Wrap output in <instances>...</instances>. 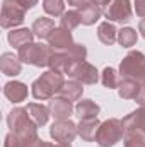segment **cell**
<instances>
[{
  "label": "cell",
  "instance_id": "6",
  "mask_svg": "<svg viewBox=\"0 0 145 147\" xmlns=\"http://www.w3.org/2000/svg\"><path fill=\"white\" fill-rule=\"evenodd\" d=\"M145 69V55L142 51H130L119 65V74L123 79L140 80V75Z\"/></svg>",
  "mask_w": 145,
  "mask_h": 147
},
{
  "label": "cell",
  "instance_id": "37",
  "mask_svg": "<svg viewBox=\"0 0 145 147\" xmlns=\"http://www.w3.org/2000/svg\"><path fill=\"white\" fill-rule=\"evenodd\" d=\"M46 147H72V146H70V144H60V142H58V144H48Z\"/></svg>",
  "mask_w": 145,
  "mask_h": 147
},
{
  "label": "cell",
  "instance_id": "3",
  "mask_svg": "<svg viewBox=\"0 0 145 147\" xmlns=\"http://www.w3.org/2000/svg\"><path fill=\"white\" fill-rule=\"evenodd\" d=\"M7 125L12 134L19 137H36L38 125L31 120L26 108H14L7 115Z\"/></svg>",
  "mask_w": 145,
  "mask_h": 147
},
{
  "label": "cell",
  "instance_id": "13",
  "mask_svg": "<svg viewBox=\"0 0 145 147\" xmlns=\"http://www.w3.org/2000/svg\"><path fill=\"white\" fill-rule=\"evenodd\" d=\"M99 127H101V121H99L97 118H84V120H80V123L77 125L79 137H80L84 142H94Z\"/></svg>",
  "mask_w": 145,
  "mask_h": 147
},
{
  "label": "cell",
  "instance_id": "7",
  "mask_svg": "<svg viewBox=\"0 0 145 147\" xmlns=\"http://www.w3.org/2000/svg\"><path fill=\"white\" fill-rule=\"evenodd\" d=\"M77 135H79L77 125L68 118L67 120H56L50 127V137L60 144H70Z\"/></svg>",
  "mask_w": 145,
  "mask_h": 147
},
{
  "label": "cell",
  "instance_id": "9",
  "mask_svg": "<svg viewBox=\"0 0 145 147\" xmlns=\"http://www.w3.org/2000/svg\"><path fill=\"white\" fill-rule=\"evenodd\" d=\"M67 75L72 77L73 80H79V82L87 84V86H92V84H96V82L99 80V72H97V69H96L92 63L85 62V60L75 62Z\"/></svg>",
  "mask_w": 145,
  "mask_h": 147
},
{
  "label": "cell",
  "instance_id": "15",
  "mask_svg": "<svg viewBox=\"0 0 145 147\" xmlns=\"http://www.w3.org/2000/svg\"><path fill=\"white\" fill-rule=\"evenodd\" d=\"M0 69L3 75H9V77H15L19 75L22 70V62L19 60V57H15L14 53L7 51L0 57Z\"/></svg>",
  "mask_w": 145,
  "mask_h": 147
},
{
  "label": "cell",
  "instance_id": "26",
  "mask_svg": "<svg viewBox=\"0 0 145 147\" xmlns=\"http://www.w3.org/2000/svg\"><path fill=\"white\" fill-rule=\"evenodd\" d=\"M101 82H103V86L104 87H108V89H118L119 87V74L116 72L113 67H106L103 74H101Z\"/></svg>",
  "mask_w": 145,
  "mask_h": 147
},
{
  "label": "cell",
  "instance_id": "22",
  "mask_svg": "<svg viewBox=\"0 0 145 147\" xmlns=\"http://www.w3.org/2000/svg\"><path fill=\"white\" fill-rule=\"evenodd\" d=\"M99 111H101L99 105H96L92 99H82V101H79L75 105V113L79 115L80 120H84V118H97Z\"/></svg>",
  "mask_w": 145,
  "mask_h": 147
},
{
  "label": "cell",
  "instance_id": "24",
  "mask_svg": "<svg viewBox=\"0 0 145 147\" xmlns=\"http://www.w3.org/2000/svg\"><path fill=\"white\" fill-rule=\"evenodd\" d=\"M140 91V82L135 79H123L118 87V94L121 99H135Z\"/></svg>",
  "mask_w": 145,
  "mask_h": 147
},
{
  "label": "cell",
  "instance_id": "36",
  "mask_svg": "<svg viewBox=\"0 0 145 147\" xmlns=\"http://www.w3.org/2000/svg\"><path fill=\"white\" fill-rule=\"evenodd\" d=\"M138 31H140V34L145 38V19L144 21H140V24H138Z\"/></svg>",
  "mask_w": 145,
  "mask_h": 147
},
{
  "label": "cell",
  "instance_id": "32",
  "mask_svg": "<svg viewBox=\"0 0 145 147\" xmlns=\"http://www.w3.org/2000/svg\"><path fill=\"white\" fill-rule=\"evenodd\" d=\"M135 101H137L140 106H145V82H140V91H138Z\"/></svg>",
  "mask_w": 145,
  "mask_h": 147
},
{
  "label": "cell",
  "instance_id": "10",
  "mask_svg": "<svg viewBox=\"0 0 145 147\" xmlns=\"http://www.w3.org/2000/svg\"><path fill=\"white\" fill-rule=\"evenodd\" d=\"M121 123H123L125 134H137L145 137V106H140L137 111L126 115L121 120Z\"/></svg>",
  "mask_w": 145,
  "mask_h": 147
},
{
  "label": "cell",
  "instance_id": "33",
  "mask_svg": "<svg viewBox=\"0 0 145 147\" xmlns=\"http://www.w3.org/2000/svg\"><path fill=\"white\" fill-rule=\"evenodd\" d=\"M67 2H68V5L79 7V9H82V7H85V5L92 3V0H67Z\"/></svg>",
  "mask_w": 145,
  "mask_h": 147
},
{
  "label": "cell",
  "instance_id": "29",
  "mask_svg": "<svg viewBox=\"0 0 145 147\" xmlns=\"http://www.w3.org/2000/svg\"><path fill=\"white\" fill-rule=\"evenodd\" d=\"M43 9H44L46 14H50L53 17H58V16L65 14L63 0H43Z\"/></svg>",
  "mask_w": 145,
  "mask_h": 147
},
{
  "label": "cell",
  "instance_id": "34",
  "mask_svg": "<svg viewBox=\"0 0 145 147\" xmlns=\"http://www.w3.org/2000/svg\"><path fill=\"white\" fill-rule=\"evenodd\" d=\"M17 2L21 3V7H22L24 10H29V9H33V7L38 3V0H17Z\"/></svg>",
  "mask_w": 145,
  "mask_h": 147
},
{
  "label": "cell",
  "instance_id": "23",
  "mask_svg": "<svg viewBox=\"0 0 145 147\" xmlns=\"http://www.w3.org/2000/svg\"><path fill=\"white\" fill-rule=\"evenodd\" d=\"M79 14H80L82 24H85V26H92V24H96V22L99 21V17H101L104 12H103V9L97 7L96 3H89V5L82 7V9L79 10Z\"/></svg>",
  "mask_w": 145,
  "mask_h": 147
},
{
  "label": "cell",
  "instance_id": "11",
  "mask_svg": "<svg viewBox=\"0 0 145 147\" xmlns=\"http://www.w3.org/2000/svg\"><path fill=\"white\" fill-rule=\"evenodd\" d=\"M48 45L55 50V51H67L73 45L72 33L65 28H55L53 33L48 38Z\"/></svg>",
  "mask_w": 145,
  "mask_h": 147
},
{
  "label": "cell",
  "instance_id": "35",
  "mask_svg": "<svg viewBox=\"0 0 145 147\" xmlns=\"http://www.w3.org/2000/svg\"><path fill=\"white\" fill-rule=\"evenodd\" d=\"M111 2H113V0H92V3H96V5L101 7V9H103V7H108Z\"/></svg>",
  "mask_w": 145,
  "mask_h": 147
},
{
  "label": "cell",
  "instance_id": "21",
  "mask_svg": "<svg viewBox=\"0 0 145 147\" xmlns=\"http://www.w3.org/2000/svg\"><path fill=\"white\" fill-rule=\"evenodd\" d=\"M33 33L34 36L39 38V39H48L50 34L53 33L55 29V22L53 19H48V17H38L36 21L33 22Z\"/></svg>",
  "mask_w": 145,
  "mask_h": 147
},
{
  "label": "cell",
  "instance_id": "16",
  "mask_svg": "<svg viewBox=\"0 0 145 147\" xmlns=\"http://www.w3.org/2000/svg\"><path fill=\"white\" fill-rule=\"evenodd\" d=\"M9 43L14 46V48H22L29 43H33V38H34V33L33 29H28V28H21V29H12L9 33Z\"/></svg>",
  "mask_w": 145,
  "mask_h": 147
},
{
  "label": "cell",
  "instance_id": "5",
  "mask_svg": "<svg viewBox=\"0 0 145 147\" xmlns=\"http://www.w3.org/2000/svg\"><path fill=\"white\" fill-rule=\"evenodd\" d=\"M26 10L21 7L17 0H3L2 2V14H0V26L3 29H10L21 26L24 22Z\"/></svg>",
  "mask_w": 145,
  "mask_h": 147
},
{
  "label": "cell",
  "instance_id": "18",
  "mask_svg": "<svg viewBox=\"0 0 145 147\" xmlns=\"http://www.w3.org/2000/svg\"><path fill=\"white\" fill-rule=\"evenodd\" d=\"M75 62L70 60V57L67 55V51H55L51 60H50V70H56L62 74H68V70L72 69V65Z\"/></svg>",
  "mask_w": 145,
  "mask_h": 147
},
{
  "label": "cell",
  "instance_id": "1",
  "mask_svg": "<svg viewBox=\"0 0 145 147\" xmlns=\"http://www.w3.org/2000/svg\"><path fill=\"white\" fill-rule=\"evenodd\" d=\"M65 86V77L62 72L56 70H46L41 74V77H38L31 86V92L36 99H53L55 94H58L62 91V87Z\"/></svg>",
  "mask_w": 145,
  "mask_h": 147
},
{
  "label": "cell",
  "instance_id": "14",
  "mask_svg": "<svg viewBox=\"0 0 145 147\" xmlns=\"http://www.w3.org/2000/svg\"><path fill=\"white\" fill-rule=\"evenodd\" d=\"M48 108H50L51 116L55 120H67L73 111L72 103L68 99H63V98H53V99H50Z\"/></svg>",
  "mask_w": 145,
  "mask_h": 147
},
{
  "label": "cell",
  "instance_id": "27",
  "mask_svg": "<svg viewBox=\"0 0 145 147\" xmlns=\"http://www.w3.org/2000/svg\"><path fill=\"white\" fill-rule=\"evenodd\" d=\"M137 31L133 28H121L118 31V43L123 46V48H130V46H135L137 43Z\"/></svg>",
  "mask_w": 145,
  "mask_h": 147
},
{
  "label": "cell",
  "instance_id": "4",
  "mask_svg": "<svg viewBox=\"0 0 145 147\" xmlns=\"http://www.w3.org/2000/svg\"><path fill=\"white\" fill-rule=\"evenodd\" d=\"M123 137H125V128H123L121 120L109 118V120L101 123V127L97 130V135H96V142L101 147H113Z\"/></svg>",
  "mask_w": 145,
  "mask_h": 147
},
{
  "label": "cell",
  "instance_id": "31",
  "mask_svg": "<svg viewBox=\"0 0 145 147\" xmlns=\"http://www.w3.org/2000/svg\"><path fill=\"white\" fill-rule=\"evenodd\" d=\"M135 12L138 17L145 19V0H135Z\"/></svg>",
  "mask_w": 145,
  "mask_h": 147
},
{
  "label": "cell",
  "instance_id": "38",
  "mask_svg": "<svg viewBox=\"0 0 145 147\" xmlns=\"http://www.w3.org/2000/svg\"><path fill=\"white\" fill-rule=\"evenodd\" d=\"M138 82H145V69H144V72H142V75H140V80Z\"/></svg>",
  "mask_w": 145,
  "mask_h": 147
},
{
  "label": "cell",
  "instance_id": "30",
  "mask_svg": "<svg viewBox=\"0 0 145 147\" xmlns=\"http://www.w3.org/2000/svg\"><path fill=\"white\" fill-rule=\"evenodd\" d=\"M67 55L70 57L72 62H82V60H85V57H87V48H85L84 45L73 43L72 46L67 50Z\"/></svg>",
  "mask_w": 145,
  "mask_h": 147
},
{
  "label": "cell",
  "instance_id": "17",
  "mask_svg": "<svg viewBox=\"0 0 145 147\" xmlns=\"http://www.w3.org/2000/svg\"><path fill=\"white\" fill-rule=\"evenodd\" d=\"M26 110H28V113H29L31 120L36 123L38 127H44V125L48 123L50 116H51V111H50V108H48V106H44V105L29 103Z\"/></svg>",
  "mask_w": 145,
  "mask_h": 147
},
{
  "label": "cell",
  "instance_id": "2",
  "mask_svg": "<svg viewBox=\"0 0 145 147\" xmlns=\"http://www.w3.org/2000/svg\"><path fill=\"white\" fill-rule=\"evenodd\" d=\"M53 53H55V50L50 45L29 43V45L19 48L17 57L22 63H29V65H34V67H48Z\"/></svg>",
  "mask_w": 145,
  "mask_h": 147
},
{
  "label": "cell",
  "instance_id": "28",
  "mask_svg": "<svg viewBox=\"0 0 145 147\" xmlns=\"http://www.w3.org/2000/svg\"><path fill=\"white\" fill-rule=\"evenodd\" d=\"M80 22H82V19H80L79 10H67V12L62 16V19H60V28H65V29L72 31V29H75Z\"/></svg>",
  "mask_w": 145,
  "mask_h": 147
},
{
  "label": "cell",
  "instance_id": "25",
  "mask_svg": "<svg viewBox=\"0 0 145 147\" xmlns=\"http://www.w3.org/2000/svg\"><path fill=\"white\" fill-rule=\"evenodd\" d=\"M36 139H38V135L36 137H19V135H15V134L10 132L5 137L3 147H33Z\"/></svg>",
  "mask_w": 145,
  "mask_h": 147
},
{
  "label": "cell",
  "instance_id": "12",
  "mask_svg": "<svg viewBox=\"0 0 145 147\" xmlns=\"http://www.w3.org/2000/svg\"><path fill=\"white\" fill-rule=\"evenodd\" d=\"M3 94L14 105L22 103L28 98V86L24 82H19V80H10L3 86Z\"/></svg>",
  "mask_w": 145,
  "mask_h": 147
},
{
  "label": "cell",
  "instance_id": "20",
  "mask_svg": "<svg viewBox=\"0 0 145 147\" xmlns=\"http://www.w3.org/2000/svg\"><path fill=\"white\" fill-rule=\"evenodd\" d=\"M82 86L84 84L79 82V80H68V82H65V86L62 87V91L58 94H60V98L68 99L70 103L72 101H79L82 98V92H84V87Z\"/></svg>",
  "mask_w": 145,
  "mask_h": 147
},
{
  "label": "cell",
  "instance_id": "19",
  "mask_svg": "<svg viewBox=\"0 0 145 147\" xmlns=\"http://www.w3.org/2000/svg\"><path fill=\"white\" fill-rule=\"evenodd\" d=\"M97 38H99V41L103 45L111 46L113 43L118 41V29H116V26L113 22H109V21L101 22L99 28H97Z\"/></svg>",
  "mask_w": 145,
  "mask_h": 147
},
{
  "label": "cell",
  "instance_id": "8",
  "mask_svg": "<svg viewBox=\"0 0 145 147\" xmlns=\"http://www.w3.org/2000/svg\"><path fill=\"white\" fill-rule=\"evenodd\" d=\"M133 9L130 0H113L104 10V17L109 19V22H128L132 21Z\"/></svg>",
  "mask_w": 145,
  "mask_h": 147
}]
</instances>
